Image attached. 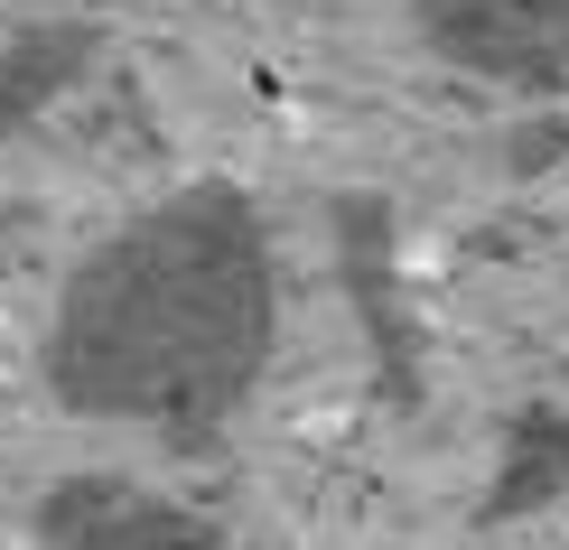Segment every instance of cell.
I'll return each mask as SVG.
<instances>
[{
    "label": "cell",
    "instance_id": "1",
    "mask_svg": "<svg viewBox=\"0 0 569 550\" xmlns=\"http://www.w3.org/2000/svg\"><path fill=\"white\" fill-rule=\"evenodd\" d=\"M280 354V261L243 187L197 178L122 224L66 271L47 308V401L103 429L206 439L262 392Z\"/></svg>",
    "mask_w": 569,
    "mask_h": 550
},
{
    "label": "cell",
    "instance_id": "2",
    "mask_svg": "<svg viewBox=\"0 0 569 550\" xmlns=\"http://www.w3.org/2000/svg\"><path fill=\"white\" fill-rule=\"evenodd\" d=\"M401 19L430 57H448L477 84L505 93L569 84V0H401Z\"/></svg>",
    "mask_w": 569,
    "mask_h": 550
},
{
    "label": "cell",
    "instance_id": "3",
    "mask_svg": "<svg viewBox=\"0 0 569 550\" xmlns=\"http://www.w3.org/2000/svg\"><path fill=\"white\" fill-rule=\"evenodd\" d=\"M38 541L47 550H216L224 532L206 513L169 504V494L131 486V476L84 467V476H66V486L38 494Z\"/></svg>",
    "mask_w": 569,
    "mask_h": 550
},
{
    "label": "cell",
    "instance_id": "4",
    "mask_svg": "<svg viewBox=\"0 0 569 550\" xmlns=\"http://www.w3.org/2000/svg\"><path fill=\"white\" fill-rule=\"evenodd\" d=\"M93 57H103V29H93V19H38V29L0 38V150H10L38 112H57L66 93L84 84Z\"/></svg>",
    "mask_w": 569,
    "mask_h": 550
},
{
    "label": "cell",
    "instance_id": "5",
    "mask_svg": "<svg viewBox=\"0 0 569 550\" xmlns=\"http://www.w3.org/2000/svg\"><path fill=\"white\" fill-rule=\"evenodd\" d=\"M337 252H346V299L365 318L373 354H383V382L411 392V354H401V290H392V214L373 197H337Z\"/></svg>",
    "mask_w": 569,
    "mask_h": 550
},
{
    "label": "cell",
    "instance_id": "6",
    "mask_svg": "<svg viewBox=\"0 0 569 550\" xmlns=\"http://www.w3.org/2000/svg\"><path fill=\"white\" fill-rule=\"evenodd\" d=\"M560 494H569V411L532 401V411L513 420V439H505L495 486H486V522H532L541 504H560Z\"/></svg>",
    "mask_w": 569,
    "mask_h": 550
}]
</instances>
